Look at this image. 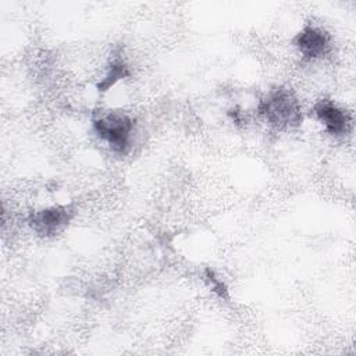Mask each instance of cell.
<instances>
[{"instance_id":"3957f363","label":"cell","mask_w":356,"mask_h":356,"mask_svg":"<svg viewBox=\"0 0 356 356\" xmlns=\"http://www.w3.org/2000/svg\"><path fill=\"white\" fill-rule=\"evenodd\" d=\"M74 209L71 206H51L35 211L29 217L31 228L43 236H53L61 232L72 220Z\"/></svg>"},{"instance_id":"7a4b0ae2","label":"cell","mask_w":356,"mask_h":356,"mask_svg":"<svg viewBox=\"0 0 356 356\" xmlns=\"http://www.w3.org/2000/svg\"><path fill=\"white\" fill-rule=\"evenodd\" d=\"M134 120L124 113H108L93 120L96 135L118 154H125L131 147Z\"/></svg>"},{"instance_id":"277c9868","label":"cell","mask_w":356,"mask_h":356,"mask_svg":"<svg viewBox=\"0 0 356 356\" xmlns=\"http://www.w3.org/2000/svg\"><path fill=\"white\" fill-rule=\"evenodd\" d=\"M293 46L305 58H318L325 56L331 49L330 35L314 25H306L293 38Z\"/></svg>"},{"instance_id":"6da1fadb","label":"cell","mask_w":356,"mask_h":356,"mask_svg":"<svg viewBox=\"0 0 356 356\" xmlns=\"http://www.w3.org/2000/svg\"><path fill=\"white\" fill-rule=\"evenodd\" d=\"M259 113L278 129H289L302 124V111L298 99L285 88L270 90L259 103Z\"/></svg>"},{"instance_id":"8992f818","label":"cell","mask_w":356,"mask_h":356,"mask_svg":"<svg viewBox=\"0 0 356 356\" xmlns=\"http://www.w3.org/2000/svg\"><path fill=\"white\" fill-rule=\"evenodd\" d=\"M128 75H129L128 65L122 60H120V58L113 60L110 67H108V70H107V72H106V75H104V78L99 82L97 88H99V90L104 92V90L110 89L113 85H115V82H118L120 79H122V78H125Z\"/></svg>"},{"instance_id":"5b68a950","label":"cell","mask_w":356,"mask_h":356,"mask_svg":"<svg viewBox=\"0 0 356 356\" xmlns=\"http://www.w3.org/2000/svg\"><path fill=\"white\" fill-rule=\"evenodd\" d=\"M317 120L324 125L325 131L332 136H345L352 127V118L346 110L331 100H320L314 106Z\"/></svg>"}]
</instances>
